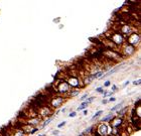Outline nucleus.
I'll return each instance as SVG.
<instances>
[{
  "label": "nucleus",
  "instance_id": "nucleus-3",
  "mask_svg": "<svg viewBox=\"0 0 141 136\" xmlns=\"http://www.w3.org/2000/svg\"><path fill=\"white\" fill-rule=\"evenodd\" d=\"M111 130H112V129H111L106 123H100V124L98 125V127H97L96 133L99 136H107V134L112 133Z\"/></svg>",
  "mask_w": 141,
  "mask_h": 136
},
{
  "label": "nucleus",
  "instance_id": "nucleus-32",
  "mask_svg": "<svg viewBox=\"0 0 141 136\" xmlns=\"http://www.w3.org/2000/svg\"><path fill=\"white\" fill-rule=\"evenodd\" d=\"M114 101H116V98H115V97H111V98L108 100V102H114Z\"/></svg>",
  "mask_w": 141,
  "mask_h": 136
},
{
  "label": "nucleus",
  "instance_id": "nucleus-12",
  "mask_svg": "<svg viewBox=\"0 0 141 136\" xmlns=\"http://www.w3.org/2000/svg\"><path fill=\"white\" fill-rule=\"evenodd\" d=\"M103 75H104V71H96L93 74V77H94V79H98V78H101Z\"/></svg>",
  "mask_w": 141,
  "mask_h": 136
},
{
  "label": "nucleus",
  "instance_id": "nucleus-13",
  "mask_svg": "<svg viewBox=\"0 0 141 136\" xmlns=\"http://www.w3.org/2000/svg\"><path fill=\"white\" fill-rule=\"evenodd\" d=\"M54 118H55V116H52V117H50V118H48V119H46V120H45V121L43 122V124H42V126H41V128H44L45 126H48V125H49V124H50V123H51V122L53 121V119H54Z\"/></svg>",
  "mask_w": 141,
  "mask_h": 136
},
{
  "label": "nucleus",
  "instance_id": "nucleus-26",
  "mask_svg": "<svg viewBox=\"0 0 141 136\" xmlns=\"http://www.w3.org/2000/svg\"><path fill=\"white\" fill-rule=\"evenodd\" d=\"M66 124H67V122H66V121H64V122H62L61 124H59V125H58V128H62V127H64V126L66 125Z\"/></svg>",
  "mask_w": 141,
  "mask_h": 136
},
{
  "label": "nucleus",
  "instance_id": "nucleus-36",
  "mask_svg": "<svg viewBox=\"0 0 141 136\" xmlns=\"http://www.w3.org/2000/svg\"><path fill=\"white\" fill-rule=\"evenodd\" d=\"M67 111V108H64V109H62V112H66Z\"/></svg>",
  "mask_w": 141,
  "mask_h": 136
},
{
  "label": "nucleus",
  "instance_id": "nucleus-24",
  "mask_svg": "<svg viewBox=\"0 0 141 136\" xmlns=\"http://www.w3.org/2000/svg\"><path fill=\"white\" fill-rule=\"evenodd\" d=\"M94 99H95V97H91V98H89V99H87L86 100V102L88 103V104H91L93 101H94Z\"/></svg>",
  "mask_w": 141,
  "mask_h": 136
},
{
  "label": "nucleus",
  "instance_id": "nucleus-14",
  "mask_svg": "<svg viewBox=\"0 0 141 136\" xmlns=\"http://www.w3.org/2000/svg\"><path fill=\"white\" fill-rule=\"evenodd\" d=\"M51 112L52 111L50 109H48V107H43V110L41 111V115H43V116H50Z\"/></svg>",
  "mask_w": 141,
  "mask_h": 136
},
{
  "label": "nucleus",
  "instance_id": "nucleus-17",
  "mask_svg": "<svg viewBox=\"0 0 141 136\" xmlns=\"http://www.w3.org/2000/svg\"><path fill=\"white\" fill-rule=\"evenodd\" d=\"M39 121H40V119H39V118L31 119V120H30V122H29V124H30L31 126H34V125H36L37 123H39Z\"/></svg>",
  "mask_w": 141,
  "mask_h": 136
},
{
  "label": "nucleus",
  "instance_id": "nucleus-6",
  "mask_svg": "<svg viewBox=\"0 0 141 136\" xmlns=\"http://www.w3.org/2000/svg\"><path fill=\"white\" fill-rule=\"evenodd\" d=\"M67 83L69 84L70 88H80L81 87V82H80V79L78 77H75V76H72L68 79Z\"/></svg>",
  "mask_w": 141,
  "mask_h": 136
},
{
  "label": "nucleus",
  "instance_id": "nucleus-19",
  "mask_svg": "<svg viewBox=\"0 0 141 136\" xmlns=\"http://www.w3.org/2000/svg\"><path fill=\"white\" fill-rule=\"evenodd\" d=\"M80 94V90H75V91H70V93H69V96L70 97H75V96H77V95H79Z\"/></svg>",
  "mask_w": 141,
  "mask_h": 136
},
{
  "label": "nucleus",
  "instance_id": "nucleus-28",
  "mask_svg": "<svg viewBox=\"0 0 141 136\" xmlns=\"http://www.w3.org/2000/svg\"><path fill=\"white\" fill-rule=\"evenodd\" d=\"M111 85V82L110 81H107V82H105V84H104V87H109Z\"/></svg>",
  "mask_w": 141,
  "mask_h": 136
},
{
  "label": "nucleus",
  "instance_id": "nucleus-16",
  "mask_svg": "<svg viewBox=\"0 0 141 136\" xmlns=\"http://www.w3.org/2000/svg\"><path fill=\"white\" fill-rule=\"evenodd\" d=\"M11 136H25V132L23 130H16L14 132V134Z\"/></svg>",
  "mask_w": 141,
  "mask_h": 136
},
{
  "label": "nucleus",
  "instance_id": "nucleus-33",
  "mask_svg": "<svg viewBox=\"0 0 141 136\" xmlns=\"http://www.w3.org/2000/svg\"><path fill=\"white\" fill-rule=\"evenodd\" d=\"M53 134H54V135H56V136H58V134H59V130L54 131V132H53Z\"/></svg>",
  "mask_w": 141,
  "mask_h": 136
},
{
  "label": "nucleus",
  "instance_id": "nucleus-37",
  "mask_svg": "<svg viewBox=\"0 0 141 136\" xmlns=\"http://www.w3.org/2000/svg\"><path fill=\"white\" fill-rule=\"evenodd\" d=\"M87 113H88V111H87V110H85V111H84V115H87Z\"/></svg>",
  "mask_w": 141,
  "mask_h": 136
},
{
  "label": "nucleus",
  "instance_id": "nucleus-7",
  "mask_svg": "<svg viewBox=\"0 0 141 136\" xmlns=\"http://www.w3.org/2000/svg\"><path fill=\"white\" fill-rule=\"evenodd\" d=\"M65 102V98L64 97H55L52 100V107L53 108H60L62 106V104Z\"/></svg>",
  "mask_w": 141,
  "mask_h": 136
},
{
  "label": "nucleus",
  "instance_id": "nucleus-11",
  "mask_svg": "<svg viewBox=\"0 0 141 136\" xmlns=\"http://www.w3.org/2000/svg\"><path fill=\"white\" fill-rule=\"evenodd\" d=\"M94 80H95V79H94L93 75H88V76L86 77V79L84 80V83H85V84H90V83H92Z\"/></svg>",
  "mask_w": 141,
  "mask_h": 136
},
{
  "label": "nucleus",
  "instance_id": "nucleus-38",
  "mask_svg": "<svg viewBox=\"0 0 141 136\" xmlns=\"http://www.w3.org/2000/svg\"><path fill=\"white\" fill-rule=\"evenodd\" d=\"M38 136H45V135H44V134H39Z\"/></svg>",
  "mask_w": 141,
  "mask_h": 136
},
{
  "label": "nucleus",
  "instance_id": "nucleus-23",
  "mask_svg": "<svg viewBox=\"0 0 141 136\" xmlns=\"http://www.w3.org/2000/svg\"><path fill=\"white\" fill-rule=\"evenodd\" d=\"M93 129V126H91V127H89V128H87L86 130H85V132H83L84 134H88V133H90L91 132V130Z\"/></svg>",
  "mask_w": 141,
  "mask_h": 136
},
{
  "label": "nucleus",
  "instance_id": "nucleus-8",
  "mask_svg": "<svg viewBox=\"0 0 141 136\" xmlns=\"http://www.w3.org/2000/svg\"><path fill=\"white\" fill-rule=\"evenodd\" d=\"M122 51H123V53L125 54V56L130 57V56H132V55L136 52V48H134V47H132V46L126 43V44L123 47V50H122Z\"/></svg>",
  "mask_w": 141,
  "mask_h": 136
},
{
  "label": "nucleus",
  "instance_id": "nucleus-22",
  "mask_svg": "<svg viewBox=\"0 0 141 136\" xmlns=\"http://www.w3.org/2000/svg\"><path fill=\"white\" fill-rule=\"evenodd\" d=\"M96 92H97V93H102V94H104L105 90H103V88H102V87H99V88H97V89H96Z\"/></svg>",
  "mask_w": 141,
  "mask_h": 136
},
{
  "label": "nucleus",
  "instance_id": "nucleus-18",
  "mask_svg": "<svg viewBox=\"0 0 141 136\" xmlns=\"http://www.w3.org/2000/svg\"><path fill=\"white\" fill-rule=\"evenodd\" d=\"M122 105H123V102H121L120 104H118V105H116L115 107H113V108L111 109V112H115V111H117V110H119V109H121V107H122Z\"/></svg>",
  "mask_w": 141,
  "mask_h": 136
},
{
  "label": "nucleus",
  "instance_id": "nucleus-4",
  "mask_svg": "<svg viewBox=\"0 0 141 136\" xmlns=\"http://www.w3.org/2000/svg\"><path fill=\"white\" fill-rule=\"evenodd\" d=\"M111 41L116 46H122L124 43V36L120 32H114L111 34Z\"/></svg>",
  "mask_w": 141,
  "mask_h": 136
},
{
  "label": "nucleus",
  "instance_id": "nucleus-10",
  "mask_svg": "<svg viewBox=\"0 0 141 136\" xmlns=\"http://www.w3.org/2000/svg\"><path fill=\"white\" fill-rule=\"evenodd\" d=\"M114 117H115V116H114V114H112V113H111V114H109V115H107L106 117H104V118H103V119H102L101 121H102V123H105V122H108V121H110V120L112 121V119H113Z\"/></svg>",
  "mask_w": 141,
  "mask_h": 136
},
{
  "label": "nucleus",
  "instance_id": "nucleus-2",
  "mask_svg": "<svg viewBox=\"0 0 141 136\" xmlns=\"http://www.w3.org/2000/svg\"><path fill=\"white\" fill-rule=\"evenodd\" d=\"M127 43L136 48L139 43H140V35L137 32H133L130 35L127 36Z\"/></svg>",
  "mask_w": 141,
  "mask_h": 136
},
{
  "label": "nucleus",
  "instance_id": "nucleus-34",
  "mask_svg": "<svg viewBox=\"0 0 141 136\" xmlns=\"http://www.w3.org/2000/svg\"><path fill=\"white\" fill-rule=\"evenodd\" d=\"M129 83H130V82H129V81H126V83H125V84H124V85H123V87H126V86H127V85H129Z\"/></svg>",
  "mask_w": 141,
  "mask_h": 136
},
{
  "label": "nucleus",
  "instance_id": "nucleus-25",
  "mask_svg": "<svg viewBox=\"0 0 141 136\" xmlns=\"http://www.w3.org/2000/svg\"><path fill=\"white\" fill-rule=\"evenodd\" d=\"M37 131H38V128H32L31 131H29V133H30V134H34V133H36Z\"/></svg>",
  "mask_w": 141,
  "mask_h": 136
},
{
  "label": "nucleus",
  "instance_id": "nucleus-31",
  "mask_svg": "<svg viewBox=\"0 0 141 136\" xmlns=\"http://www.w3.org/2000/svg\"><path fill=\"white\" fill-rule=\"evenodd\" d=\"M140 80H137V81H134V82H133V85H135V86H136V85H140Z\"/></svg>",
  "mask_w": 141,
  "mask_h": 136
},
{
  "label": "nucleus",
  "instance_id": "nucleus-30",
  "mask_svg": "<svg viewBox=\"0 0 141 136\" xmlns=\"http://www.w3.org/2000/svg\"><path fill=\"white\" fill-rule=\"evenodd\" d=\"M76 115H77V113H76V112H70V114H69V117L72 118V117H75Z\"/></svg>",
  "mask_w": 141,
  "mask_h": 136
},
{
  "label": "nucleus",
  "instance_id": "nucleus-5",
  "mask_svg": "<svg viewBox=\"0 0 141 136\" xmlns=\"http://www.w3.org/2000/svg\"><path fill=\"white\" fill-rule=\"evenodd\" d=\"M120 32H121V34L124 36V35H130L131 33H133L134 32V29H133V27L130 25V24H124V25H122L121 27H120Z\"/></svg>",
  "mask_w": 141,
  "mask_h": 136
},
{
  "label": "nucleus",
  "instance_id": "nucleus-21",
  "mask_svg": "<svg viewBox=\"0 0 141 136\" xmlns=\"http://www.w3.org/2000/svg\"><path fill=\"white\" fill-rule=\"evenodd\" d=\"M113 94H114L113 92H104V98H107V97H109V96L112 97Z\"/></svg>",
  "mask_w": 141,
  "mask_h": 136
},
{
  "label": "nucleus",
  "instance_id": "nucleus-15",
  "mask_svg": "<svg viewBox=\"0 0 141 136\" xmlns=\"http://www.w3.org/2000/svg\"><path fill=\"white\" fill-rule=\"evenodd\" d=\"M88 105H89V104H88V103H87L86 101H84V102H83V103L81 104V106H80V107L78 108V111H82V110H85V109H86V108L88 107Z\"/></svg>",
  "mask_w": 141,
  "mask_h": 136
},
{
  "label": "nucleus",
  "instance_id": "nucleus-29",
  "mask_svg": "<svg viewBox=\"0 0 141 136\" xmlns=\"http://www.w3.org/2000/svg\"><path fill=\"white\" fill-rule=\"evenodd\" d=\"M116 91H117V86L113 85V86H112V92H113V93H115Z\"/></svg>",
  "mask_w": 141,
  "mask_h": 136
},
{
  "label": "nucleus",
  "instance_id": "nucleus-27",
  "mask_svg": "<svg viewBox=\"0 0 141 136\" xmlns=\"http://www.w3.org/2000/svg\"><path fill=\"white\" fill-rule=\"evenodd\" d=\"M87 97H88V94H85V95H83V96H82V98H80V99H81V101H83V102H84V101L87 99Z\"/></svg>",
  "mask_w": 141,
  "mask_h": 136
},
{
  "label": "nucleus",
  "instance_id": "nucleus-35",
  "mask_svg": "<svg viewBox=\"0 0 141 136\" xmlns=\"http://www.w3.org/2000/svg\"><path fill=\"white\" fill-rule=\"evenodd\" d=\"M102 103H103V104H107V103H108V100H106V99H104V100L102 101Z\"/></svg>",
  "mask_w": 141,
  "mask_h": 136
},
{
  "label": "nucleus",
  "instance_id": "nucleus-20",
  "mask_svg": "<svg viewBox=\"0 0 141 136\" xmlns=\"http://www.w3.org/2000/svg\"><path fill=\"white\" fill-rule=\"evenodd\" d=\"M102 113H103V111H101V110H100V111H98V112H96V113H95V115L92 117V120H95L96 118H98V117H99Z\"/></svg>",
  "mask_w": 141,
  "mask_h": 136
},
{
  "label": "nucleus",
  "instance_id": "nucleus-1",
  "mask_svg": "<svg viewBox=\"0 0 141 136\" xmlns=\"http://www.w3.org/2000/svg\"><path fill=\"white\" fill-rule=\"evenodd\" d=\"M55 91L59 92L61 94H69L70 91V87L66 81H60L58 83V86L55 87Z\"/></svg>",
  "mask_w": 141,
  "mask_h": 136
},
{
  "label": "nucleus",
  "instance_id": "nucleus-9",
  "mask_svg": "<svg viewBox=\"0 0 141 136\" xmlns=\"http://www.w3.org/2000/svg\"><path fill=\"white\" fill-rule=\"evenodd\" d=\"M112 120H113V121H111V125H112V127H113L114 129H117V130H119L120 126L123 124V118L114 117Z\"/></svg>",
  "mask_w": 141,
  "mask_h": 136
}]
</instances>
